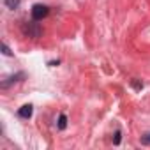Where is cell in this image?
Listing matches in <instances>:
<instances>
[{
    "mask_svg": "<svg viewBox=\"0 0 150 150\" xmlns=\"http://www.w3.org/2000/svg\"><path fill=\"white\" fill-rule=\"evenodd\" d=\"M141 141H143L145 145H150V132H146V134L141 138Z\"/></svg>",
    "mask_w": 150,
    "mask_h": 150,
    "instance_id": "6",
    "label": "cell"
},
{
    "mask_svg": "<svg viewBox=\"0 0 150 150\" xmlns=\"http://www.w3.org/2000/svg\"><path fill=\"white\" fill-rule=\"evenodd\" d=\"M2 53H4V55H7V57H11V55H13V53H11V50L7 48V44H2Z\"/></svg>",
    "mask_w": 150,
    "mask_h": 150,
    "instance_id": "5",
    "label": "cell"
},
{
    "mask_svg": "<svg viewBox=\"0 0 150 150\" xmlns=\"http://www.w3.org/2000/svg\"><path fill=\"white\" fill-rule=\"evenodd\" d=\"M48 7L46 6H42V4H35L34 7H32V18L35 20V21H39V20H42V18H46L48 16Z\"/></svg>",
    "mask_w": 150,
    "mask_h": 150,
    "instance_id": "1",
    "label": "cell"
},
{
    "mask_svg": "<svg viewBox=\"0 0 150 150\" xmlns=\"http://www.w3.org/2000/svg\"><path fill=\"white\" fill-rule=\"evenodd\" d=\"M18 115H20L21 118H30V117H32V106H30V104L21 106L20 111H18Z\"/></svg>",
    "mask_w": 150,
    "mask_h": 150,
    "instance_id": "2",
    "label": "cell"
},
{
    "mask_svg": "<svg viewBox=\"0 0 150 150\" xmlns=\"http://www.w3.org/2000/svg\"><path fill=\"white\" fill-rule=\"evenodd\" d=\"M4 4H6V7L7 9H18L20 7V0H4Z\"/></svg>",
    "mask_w": 150,
    "mask_h": 150,
    "instance_id": "3",
    "label": "cell"
},
{
    "mask_svg": "<svg viewBox=\"0 0 150 150\" xmlns=\"http://www.w3.org/2000/svg\"><path fill=\"white\" fill-rule=\"evenodd\" d=\"M67 127V118H65V115H60L58 117V129H65Z\"/></svg>",
    "mask_w": 150,
    "mask_h": 150,
    "instance_id": "4",
    "label": "cell"
},
{
    "mask_svg": "<svg viewBox=\"0 0 150 150\" xmlns=\"http://www.w3.org/2000/svg\"><path fill=\"white\" fill-rule=\"evenodd\" d=\"M118 143H120V131L115 132V145H118Z\"/></svg>",
    "mask_w": 150,
    "mask_h": 150,
    "instance_id": "7",
    "label": "cell"
}]
</instances>
